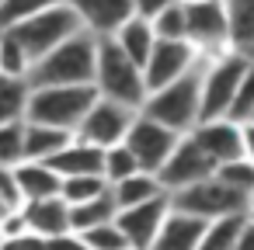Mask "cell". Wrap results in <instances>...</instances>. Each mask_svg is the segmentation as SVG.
<instances>
[{"mask_svg":"<svg viewBox=\"0 0 254 250\" xmlns=\"http://www.w3.org/2000/svg\"><path fill=\"white\" fill-rule=\"evenodd\" d=\"M216 177H219L226 188H233L237 195H244V198L251 201V195H254V163H251L247 156L230 160V163H219V167H216Z\"/></svg>","mask_w":254,"mask_h":250,"instance_id":"obj_29","label":"cell"},{"mask_svg":"<svg viewBox=\"0 0 254 250\" xmlns=\"http://www.w3.org/2000/svg\"><path fill=\"white\" fill-rule=\"evenodd\" d=\"M205 226L209 222L171 208V215L164 219V226H160L157 240L150 243V250H198V240H202Z\"/></svg>","mask_w":254,"mask_h":250,"instance_id":"obj_19","label":"cell"},{"mask_svg":"<svg viewBox=\"0 0 254 250\" xmlns=\"http://www.w3.org/2000/svg\"><path fill=\"white\" fill-rule=\"evenodd\" d=\"M251 70V59L237 49H226L219 56H205L202 59V118H226L230 101L244 80V73Z\"/></svg>","mask_w":254,"mask_h":250,"instance_id":"obj_6","label":"cell"},{"mask_svg":"<svg viewBox=\"0 0 254 250\" xmlns=\"http://www.w3.org/2000/svg\"><path fill=\"white\" fill-rule=\"evenodd\" d=\"M160 195H167V191L160 188L157 174H146V170H139V174H132V177L112 184V198H115L119 208H132V205H143V201L160 198Z\"/></svg>","mask_w":254,"mask_h":250,"instance_id":"obj_24","label":"cell"},{"mask_svg":"<svg viewBox=\"0 0 254 250\" xmlns=\"http://www.w3.org/2000/svg\"><path fill=\"white\" fill-rule=\"evenodd\" d=\"M244 156L254 163V125H244Z\"/></svg>","mask_w":254,"mask_h":250,"instance_id":"obj_41","label":"cell"},{"mask_svg":"<svg viewBox=\"0 0 254 250\" xmlns=\"http://www.w3.org/2000/svg\"><path fill=\"white\" fill-rule=\"evenodd\" d=\"M94 91L105 101L126 104V108H143L146 101V80L143 66H136L112 39H98V66H94Z\"/></svg>","mask_w":254,"mask_h":250,"instance_id":"obj_3","label":"cell"},{"mask_svg":"<svg viewBox=\"0 0 254 250\" xmlns=\"http://www.w3.org/2000/svg\"><path fill=\"white\" fill-rule=\"evenodd\" d=\"M73 7L77 21L84 32H91L94 39H112L136 11L132 0H66Z\"/></svg>","mask_w":254,"mask_h":250,"instance_id":"obj_15","label":"cell"},{"mask_svg":"<svg viewBox=\"0 0 254 250\" xmlns=\"http://www.w3.org/2000/svg\"><path fill=\"white\" fill-rule=\"evenodd\" d=\"M244 56H247V59H251V63H254V42H251V46H247V49H244Z\"/></svg>","mask_w":254,"mask_h":250,"instance_id":"obj_43","label":"cell"},{"mask_svg":"<svg viewBox=\"0 0 254 250\" xmlns=\"http://www.w3.org/2000/svg\"><path fill=\"white\" fill-rule=\"evenodd\" d=\"M153 25V35L160 42H188V21H185V0H178V4L164 7L157 18H150Z\"/></svg>","mask_w":254,"mask_h":250,"instance_id":"obj_26","label":"cell"},{"mask_svg":"<svg viewBox=\"0 0 254 250\" xmlns=\"http://www.w3.org/2000/svg\"><path fill=\"white\" fill-rule=\"evenodd\" d=\"M139 115L167 125L178 136H188L202 118V63L191 73H185L181 80H174L160 91H150Z\"/></svg>","mask_w":254,"mask_h":250,"instance_id":"obj_2","label":"cell"},{"mask_svg":"<svg viewBox=\"0 0 254 250\" xmlns=\"http://www.w3.org/2000/svg\"><path fill=\"white\" fill-rule=\"evenodd\" d=\"M244 219H247V215H226V219L209 222L205 233H202V240H198V250H233Z\"/></svg>","mask_w":254,"mask_h":250,"instance_id":"obj_27","label":"cell"},{"mask_svg":"<svg viewBox=\"0 0 254 250\" xmlns=\"http://www.w3.org/2000/svg\"><path fill=\"white\" fill-rule=\"evenodd\" d=\"M233 250H254V219H244V226H240V233H237Z\"/></svg>","mask_w":254,"mask_h":250,"instance_id":"obj_40","label":"cell"},{"mask_svg":"<svg viewBox=\"0 0 254 250\" xmlns=\"http://www.w3.org/2000/svg\"><path fill=\"white\" fill-rule=\"evenodd\" d=\"M136 115H139L136 108H126V104H115V101L98 98L73 136L84 139V143H91V146H98V150H112V146L126 143V136H129V129H132Z\"/></svg>","mask_w":254,"mask_h":250,"instance_id":"obj_8","label":"cell"},{"mask_svg":"<svg viewBox=\"0 0 254 250\" xmlns=\"http://www.w3.org/2000/svg\"><path fill=\"white\" fill-rule=\"evenodd\" d=\"M188 136L202 146V153H205L216 167L244 156V125H237V122H230V118H209V122H198Z\"/></svg>","mask_w":254,"mask_h":250,"instance_id":"obj_14","label":"cell"},{"mask_svg":"<svg viewBox=\"0 0 254 250\" xmlns=\"http://www.w3.org/2000/svg\"><path fill=\"white\" fill-rule=\"evenodd\" d=\"M32 59L11 32H0V77H28Z\"/></svg>","mask_w":254,"mask_h":250,"instance_id":"obj_30","label":"cell"},{"mask_svg":"<svg viewBox=\"0 0 254 250\" xmlns=\"http://www.w3.org/2000/svg\"><path fill=\"white\" fill-rule=\"evenodd\" d=\"M171 215V198L160 195V198H150L143 205H132V208H119L115 215V226L122 229V236L129 240L132 250H150V243L157 240L164 219Z\"/></svg>","mask_w":254,"mask_h":250,"instance_id":"obj_13","label":"cell"},{"mask_svg":"<svg viewBox=\"0 0 254 250\" xmlns=\"http://www.w3.org/2000/svg\"><path fill=\"white\" fill-rule=\"evenodd\" d=\"M108 191V181L101 174H87V177H63V188H60V198L66 205H80V201H91L98 195Z\"/></svg>","mask_w":254,"mask_h":250,"instance_id":"obj_28","label":"cell"},{"mask_svg":"<svg viewBox=\"0 0 254 250\" xmlns=\"http://www.w3.org/2000/svg\"><path fill=\"white\" fill-rule=\"evenodd\" d=\"M94 66H98V39L91 32H77L73 39H66L63 46H56L53 52H46L32 66L28 84L32 87H80V84H94Z\"/></svg>","mask_w":254,"mask_h":250,"instance_id":"obj_1","label":"cell"},{"mask_svg":"<svg viewBox=\"0 0 254 250\" xmlns=\"http://www.w3.org/2000/svg\"><path fill=\"white\" fill-rule=\"evenodd\" d=\"M247 125H254V115H251V122H247Z\"/></svg>","mask_w":254,"mask_h":250,"instance_id":"obj_45","label":"cell"},{"mask_svg":"<svg viewBox=\"0 0 254 250\" xmlns=\"http://www.w3.org/2000/svg\"><path fill=\"white\" fill-rule=\"evenodd\" d=\"M0 243H4V233H0Z\"/></svg>","mask_w":254,"mask_h":250,"instance_id":"obj_46","label":"cell"},{"mask_svg":"<svg viewBox=\"0 0 254 250\" xmlns=\"http://www.w3.org/2000/svg\"><path fill=\"white\" fill-rule=\"evenodd\" d=\"M212 174H216V163L202 153V146L191 136H181V143L174 146V153L167 156V163L157 170V181L171 195V191H181V188H188L195 181H205Z\"/></svg>","mask_w":254,"mask_h":250,"instance_id":"obj_12","label":"cell"},{"mask_svg":"<svg viewBox=\"0 0 254 250\" xmlns=\"http://www.w3.org/2000/svg\"><path fill=\"white\" fill-rule=\"evenodd\" d=\"M171 4H178V0H132V11L139 14V18H157L164 7H171Z\"/></svg>","mask_w":254,"mask_h":250,"instance_id":"obj_39","label":"cell"},{"mask_svg":"<svg viewBox=\"0 0 254 250\" xmlns=\"http://www.w3.org/2000/svg\"><path fill=\"white\" fill-rule=\"evenodd\" d=\"M0 198L21 208V198H18V181H14V167H0Z\"/></svg>","mask_w":254,"mask_h":250,"instance_id":"obj_37","label":"cell"},{"mask_svg":"<svg viewBox=\"0 0 254 250\" xmlns=\"http://www.w3.org/2000/svg\"><path fill=\"white\" fill-rule=\"evenodd\" d=\"M94 101H98L94 84H80V87H32L25 122H39V125H53V129H63V132H77Z\"/></svg>","mask_w":254,"mask_h":250,"instance_id":"obj_4","label":"cell"},{"mask_svg":"<svg viewBox=\"0 0 254 250\" xmlns=\"http://www.w3.org/2000/svg\"><path fill=\"white\" fill-rule=\"evenodd\" d=\"M0 250H46V240L28 229V233H21V236H7L4 243H0Z\"/></svg>","mask_w":254,"mask_h":250,"instance_id":"obj_36","label":"cell"},{"mask_svg":"<svg viewBox=\"0 0 254 250\" xmlns=\"http://www.w3.org/2000/svg\"><path fill=\"white\" fill-rule=\"evenodd\" d=\"M49 167L60 174V177H87V174H101L105 170V150H98V146H91V143H84V139H70L53 160H49ZM105 177V174H101Z\"/></svg>","mask_w":254,"mask_h":250,"instance_id":"obj_17","label":"cell"},{"mask_svg":"<svg viewBox=\"0 0 254 250\" xmlns=\"http://www.w3.org/2000/svg\"><path fill=\"white\" fill-rule=\"evenodd\" d=\"M205 56L191 46V42H160L153 46L146 66H143V80H146V94L150 91H160L174 80H181L185 73H191Z\"/></svg>","mask_w":254,"mask_h":250,"instance_id":"obj_11","label":"cell"},{"mask_svg":"<svg viewBox=\"0 0 254 250\" xmlns=\"http://www.w3.org/2000/svg\"><path fill=\"white\" fill-rule=\"evenodd\" d=\"M101 174H105V181H108V188H112V184H119V181L139 174V163H136V156L129 153V146L119 143V146L105 150V170H101Z\"/></svg>","mask_w":254,"mask_h":250,"instance_id":"obj_31","label":"cell"},{"mask_svg":"<svg viewBox=\"0 0 254 250\" xmlns=\"http://www.w3.org/2000/svg\"><path fill=\"white\" fill-rule=\"evenodd\" d=\"M167 198H171L174 212L195 215L202 222H216V219H226V215H247V198L237 195L233 188H226L216 174L205 177V181H195L181 191H171Z\"/></svg>","mask_w":254,"mask_h":250,"instance_id":"obj_7","label":"cell"},{"mask_svg":"<svg viewBox=\"0 0 254 250\" xmlns=\"http://www.w3.org/2000/svg\"><path fill=\"white\" fill-rule=\"evenodd\" d=\"M70 139H73V132H63V129H53V125H39V122H25V160L49 163Z\"/></svg>","mask_w":254,"mask_h":250,"instance_id":"obj_21","label":"cell"},{"mask_svg":"<svg viewBox=\"0 0 254 250\" xmlns=\"http://www.w3.org/2000/svg\"><path fill=\"white\" fill-rule=\"evenodd\" d=\"M112 42H115L136 66H146V59H150V52H153V46H157V35H153V25H150L146 18L132 14V18L112 35Z\"/></svg>","mask_w":254,"mask_h":250,"instance_id":"obj_20","label":"cell"},{"mask_svg":"<svg viewBox=\"0 0 254 250\" xmlns=\"http://www.w3.org/2000/svg\"><path fill=\"white\" fill-rule=\"evenodd\" d=\"M14 181H18L21 205L25 201H39V198H56L60 188H63V177L49 163H39V160H21L14 167Z\"/></svg>","mask_w":254,"mask_h":250,"instance_id":"obj_18","label":"cell"},{"mask_svg":"<svg viewBox=\"0 0 254 250\" xmlns=\"http://www.w3.org/2000/svg\"><path fill=\"white\" fill-rule=\"evenodd\" d=\"M4 32H11V35L18 39V46L28 52V59H32V66H35L46 52H53L56 46H63L66 39H73V35L84 32V28H80L73 7L66 4V0H60V4L39 11L35 18H28V21L14 25V28H4Z\"/></svg>","mask_w":254,"mask_h":250,"instance_id":"obj_5","label":"cell"},{"mask_svg":"<svg viewBox=\"0 0 254 250\" xmlns=\"http://www.w3.org/2000/svg\"><path fill=\"white\" fill-rule=\"evenodd\" d=\"M11 212H18V205H11V201H4V198H0V222H4Z\"/></svg>","mask_w":254,"mask_h":250,"instance_id":"obj_42","label":"cell"},{"mask_svg":"<svg viewBox=\"0 0 254 250\" xmlns=\"http://www.w3.org/2000/svg\"><path fill=\"white\" fill-rule=\"evenodd\" d=\"M0 4H4V0H0Z\"/></svg>","mask_w":254,"mask_h":250,"instance_id":"obj_47","label":"cell"},{"mask_svg":"<svg viewBox=\"0 0 254 250\" xmlns=\"http://www.w3.org/2000/svg\"><path fill=\"white\" fill-rule=\"evenodd\" d=\"M46 250H91V247L84 243V236H80V233H63V236L46 240Z\"/></svg>","mask_w":254,"mask_h":250,"instance_id":"obj_38","label":"cell"},{"mask_svg":"<svg viewBox=\"0 0 254 250\" xmlns=\"http://www.w3.org/2000/svg\"><path fill=\"white\" fill-rule=\"evenodd\" d=\"M28 98H32L28 77H0V125L25 122Z\"/></svg>","mask_w":254,"mask_h":250,"instance_id":"obj_23","label":"cell"},{"mask_svg":"<svg viewBox=\"0 0 254 250\" xmlns=\"http://www.w3.org/2000/svg\"><path fill=\"white\" fill-rule=\"evenodd\" d=\"M185 21H188V42L202 56H219L230 49L223 0H185Z\"/></svg>","mask_w":254,"mask_h":250,"instance_id":"obj_9","label":"cell"},{"mask_svg":"<svg viewBox=\"0 0 254 250\" xmlns=\"http://www.w3.org/2000/svg\"><path fill=\"white\" fill-rule=\"evenodd\" d=\"M25 160V122L0 125V167H18Z\"/></svg>","mask_w":254,"mask_h":250,"instance_id":"obj_34","label":"cell"},{"mask_svg":"<svg viewBox=\"0 0 254 250\" xmlns=\"http://www.w3.org/2000/svg\"><path fill=\"white\" fill-rule=\"evenodd\" d=\"M80 236H84V243H87L91 250H132L129 240L122 236V229H119L115 222H101V226H94V229H87V233H80Z\"/></svg>","mask_w":254,"mask_h":250,"instance_id":"obj_35","label":"cell"},{"mask_svg":"<svg viewBox=\"0 0 254 250\" xmlns=\"http://www.w3.org/2000/svg\"><path fill=\"white\" fill-rule=\"evenodd\" d=\"M247 219H254V195H251V201H247Z\"/></svg>","mask_w":254,"mask_h":250,"instance_id":"obj_44","label":"cell"},{"mask_svg":"<svg viewBox=\"0 0 254 250\" xmlns=\"http://www.w3.org/2000/svg\"><path fill=\"white\" fill-rule=\"evenodd\" d=\"M119 215V205L112 198V188L91 201H80V205H70V233H87L101 222H115Z\"/></svg>","mask_w":254,"mask_h":250,"instance_id":"obj_22","label":"cell"},{"mask_svg":"<svg viewBox=\"0 0 254 250\" xmlns=\"http://www.w3.org/2000/svg\"><path fill=\"white\" fill-rule=\"evenodd\" d=\"M178 143H181L178 132H171L167 125H160V122H153L146 115H136V122H132V129L126 136L129 153L136 156L139 170H146V174H157L167 163V156L174 153Z\"/></svg>","mask_w":254,"mask_h":250,"instance_id":"obj_10","label":"cell"},{"mask_svg":"<svg viewBox=\"0 0 254 250\" xmlns=\"http://www.w3.org/2000/svg\"><path fill=\"white\" fill-rule=\"evenodd\" d=\"M53 4H60V0H4V4H0V32L35 18L39 11H46Z\"/></svg>","mask_w":254,"mask_h":250,"instance_id":"obj_32","label":"cell"},{"mask_svg":"<svg viewBox=\"0 0 254 250\" xmlns=\"http://www.w3.org/2000/svg\"><path fill=\"white\" fill-rule=\"evenodd\" d=\"M226 4V39L230 49L244 52L254 42V0H223Z\"/></svg>","mask_w":254,"mask_h":250,"instance_id":"obj_25","label":"cell"},{"mask_svg":"<svg viewBox=\"0 0 254 250\" xmlns=\"http://www.w3.org/2000/svg\"><path fill=\"white\" fill-rule=\"evenodd\" d=\"M251 115H254V63H251V70L244 73V80H240V87H237V94H233V101H230L226 118L237 122V125H247Z\"/></svg>","mask_w":254,"mask_h":250,"instance_id":"obj_33","label":"cell"},{"mask_svg":"<svg viewBox=\"0 0 254 250\" xmlns=\"http://www.w3.org/2000/svg\"><path fill=\"white\" fill-rule=\"evenodd\" d=\"M21 215L28 222V229L42 240H53V236H63L70 233V205L56 195V198H39V201H25L21 205Z\"/></svg>","mask_w":254,"mask_h":250,"instance_id":"obj_16","label":"cell"}]
</instances>
